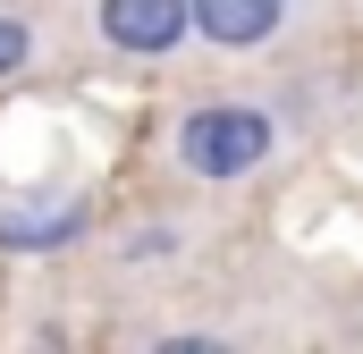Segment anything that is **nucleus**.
Masks as SVG:
<instances>
[{
    "label": "nucleus",
    "instance_id": "1",
    "mask_svg": "<svg viewBox=\"0 0 363 354\" xmlns=\"http://www.w3.org/2000/svg\"><path fill=\"white\" fill-rule=\"evenodd\" d=\"M287 152V118L271 101H203L169 127V169L194 185H245Z\"/></svg>",
    "mask_w": 363,
    "mask_h": 354
},
{
    "label": "nucleus",
    "instance_id": "2",
    "mask_svg": "<svg viewBox=\"0 0 363 354\" xmlns=\"http://www.w3.org/2000/svg\"><path fill=\"white\" fill-rule=\"evenodd\" d=\"M93 34H101L118 59H169L178 42H194L186 0H101V8H93Z\"/></svg>",
    "mask_w": 363,
    "mask_h": 354
},
{
    "label": "nucleus",
    "instance_id": "3",
    "mask_svg": "<svg viewBox=\"0 0 363 354\" xmlns=\"http://www.w3.org/2000/svg\"><path fill=\"white\" fill-rule=\"evenodd\" d=\"M77 228H85V194H77V185H68V194L43 185V194H9V202H0V245H9V253H60Z\"/></svg>",
    "mask_w": 363,
    "mask_h": 354
},
{
    "label": "nucleus",
    "instance_id": "4",
    "mask_svg": "<svg viewBox=\"0 0 363 354\" xmlns=\"http://www.w3.org/2000/svg\"><path fill=\"white\" fill-rule=\"evenodd\" d=\"M186 25H194L203 42H220V51H262V42H279V34L304 25V17L279 8V0H203V8H186Z\"/></svg>",
    "mask_w": 363,
    "mask_h": 354
},
{
    "label": "nucleus",
    "instance_id": "5",
    "mask_svg": "<svg viewBox=\"0 0 363 354\" xmlns=\"http://www.w3.org/2000/svg\"><path fill=\"white\" fill-rule=\"evenodd\" d=\"M34 59V17H0V76H17Z\"/></svg>",
    "mask_w": 363,
    "mask_h": 354
},
{
    "label": "nucleus",
    "instance_id": "6",
    "mask_svg": "<svg viewBox=\"0 0 363 354\" xmlns=\"http://www.w3.org/2000/svg\"><path fill=\"white\" fill-rule=\"evenodd\" d=\"M144 354H228V338H203V329H169V338H152Z\"/></svg>",
    "mask_w": 363,
    "mask_h": 354
}]
</instances>
